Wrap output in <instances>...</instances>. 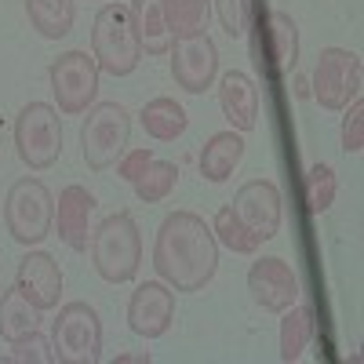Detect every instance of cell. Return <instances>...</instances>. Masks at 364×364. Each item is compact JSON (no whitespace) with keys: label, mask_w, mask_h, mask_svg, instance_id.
<instances>
[{"label":"cell","mask_w":364,"mask_h":364,"mask_svg":"<svg viewBox=\"0 0 364 364\" xmlns=\"http://www.w3.org/2000/svg\"><path fill=\"white\" fill-rule=\"evenodd\" d=\"M15 288L41 314L58 310V302H63V269L48 252H26L15 266Z\"/></svg>","instance_id":"cell-14"},{"label":"cell","mask_w":364,"mask_h":364,"mask_svg":"<svg viewBox=\"0 0 364 364\" xmlns=\"http://www.w3.org/2000/svg\"><path fill=\"white\" fill-rule=\"evenodd\" d=\"M91 55L102 73L109 77H128L142 63V44L135 33L132 11L124 4H102L91 26Z\"/></svg>","instance_id":"cell-3"},{"label":"cell","mask_w":364,"mask_h":364,"mask_svg":"<svg viewBox=\"0 0 364 364\" xmlns=\"http://www.w3.org/2000/svg\"><path fill=\"white\" fill-rule=\"evenodd\" d=\"M128 11H132V22H135L142 55H154V58L168 55L171 33H168V22H164V0H132Z\"/></svg>","instance_id":"cell-18"},{"label":"cell","mask_w":364,"mask_h":364,"mask_svg":"<svg viewBox=\"0 0 364 364\" xmlns=\"http://www.w3.org/2000/svg\"><path fill=\"white\" fill-rule=\"evenodd\" d=\"M339 142H343L346 154H360V149H364V102H360V99H353V102L346 106Z\"/></svg>","instance_id":"cell-30"},{"label":"cell","mask_w":364,"mask_h":364,"mask_svg":"<svg viewBox=\"0 0 364 364\" xmlns=\"http://www.w3.org/2000/svg\"><path fill=\"white\" fill-rule=\"evenodd\" d=\"M211 233H215V240H219L223 248H230L233 255H255V252H259V240L237 223V215H233V208H230V204H223V208L215 211Z\"/></svg>","instance_id":"cell-26"},{"label":"cell","mask_w":364,"mask_h":364,"mask_svg":"<svg viewBox=\"0 0 364 364\" xmlns=\"http://www.w3.org/2000/svg\"><path fill=\"white\" fill-rule=\"evenodd\" d=\"M219 109L233 132H252L259 124V87L245 70H230L219 77Z\"/></svg>","instance_id":"cell-16"},{"label":"cell","mask_w":364,"mask_h":364,"mask_svg":"<svg viewBox=\"0 0 364 364\" xmlns=\"http://www.w3.org/2000/svg\"><path fill=\"white\" fill-rule=\"evenodd\" d=\"M4 226L15 245L33 248L55 230V197L41 178L22 175L4 197Z\"/></svg>","instance_id":"cell-5"},{"label":"cell","mask_w":364,"mask_h":364,"mask_svg":"<svg viewBox=\"0 0 364 364\" xmlns=\"http://www.w3.org/2000/svg\"><path fill=\"white\" fill-rule=\"evenodd\" d=\"M360 87H364V63L357 51L324 48L317 55L310 95L321 102V109H346L353 99H360Z\"/></svg>","instance_id":"cell-9"},{"label":"cell","mask_w":364,"mask_h":364,"mask_svg":"<svg viewBox=\"0 0 364 364\" xmlns=\"http://www.w3.org/2000/svg\"><path fill=\"white\" fill-rule=\"evenodd\" d=\"M8 360H18V364H55L51 339L41 336V328H37V331H29V336H22V339L11 343Z\"/></svg>","instance_id":"cell-29"},{"label":"cell","mask_w":364,"mask_h":364,"mask_svg":"<svg viewBox=\"0 0 364 364\" xmlns=\"http://www.w3.org/2000/svg\"><path fill=\"white\" fill-rule=\"evenodd\" d=\"M248 291H252V299L259 302V306L269 310V314H284L291 302H299V295H302L295 269L284 259H277V255H266V259L252 262V269H248Z\"/></svg>","instance_id":"cell-12"},{"label":"cell","mask_w":364,"mask_h":364,"mask_svg":"<svg viewBox=\"0 0 364 364\" xmlns=\"http://www.w3.org/2000/svg\"><path fill=\"white\" fill-rule=\"evenodd\" d=\"M237 223L245 226L259 245L277 237L281 230V219H284V200H281V190L273 178H252L237 190V197L230 200Z\"/></svg>","instance_id":"cell-10"},{"label":"cell","mask_w":364,"mask_h":364,"mask_svg":"<svg viewBox=\"0 0 364 364\" xmlns=\"http://www.w3.org/2000/svg\"><path fill=\"white\" fill-rule=\"evenodd\" d=\"M175 321V288L164 281H146L128 299V328L142 339H161Z\"/></svg>","instance_id":"cell-13"},{"label":"cell","mask_w":364,"mask_h":364,"mask_svg":"<svg viewBox=\"0 0 364 364\" xmlns=\"http://www.w3.org/2000/svg\"><path fill=\"white\" fill-rule=\"evenodd\" d=\"M295 95L306 99V95H310V84H306V80H295Z\"/></svg>","instance_id":"cell-33"},{"label":"cell","mask_w":364,"mask_h":364,"mask_svg":"<svg viewBox=\"0 0 364 364\" xmlns=\"http://www.w3.org/2000/svg\"><path fill=\"white\" fill-rule=\"evenodd\" d=\"M91 266L106 284H128L142 266V237L132 211H113L106 215L87 240Z\"/></svg>","instance_id":"cell-2"},{"label":"cell","mask_w":364,"mask_h":364,"mask_svg":"<svg viewBox=\"0 0 364 364\" xmlns=\"http://www.w3.org/2000/svg\"><path fill=\"white\" fill-rule=\"evenodd\" d=\"M175 182H178V168H175L171 161H157V157H154V161L146 164V171L132 182V186H135V197H139L142 204H161V200L171 197Z\"/></svg>","instance_id":"cell-25"},{"label":"cell","mask_w":364,"mask_h":364,"mask_svg":"<svg viewBox=\"0 0 364 364\" xmlns=\"http://www.w3.org/2000/svg\"><path fill=\"white\" fill-rule=\"evenodd\" d=\"M91 211H95V197H91L84 186H66L58 193L55 204V230L58 240L70 248V252H87V240H91Z\"/></svg>","instance_id":"cell-15"},{"label":"cell","mask_w":364,"mask_h":364,"mask_svg":"<svg viewBox=\"0 0 364 364\" xmlns=\"http://www.w3.org/2000/svg\"><path fill=\"white\" fill-rule=\"evenodd\" d=\"M149 360H154L149 353H117L113 364H149Z\"/></svg>","instance_id":"cell-32"},{"label":"cell","mask_w":364,"mask_h":364,"mask_svg":"<svg viewBox=\"0 0 364 364\" xmlns=\"http://www.w3.org/2000/svg\"><path fill=\"white\" fill-rule=\"evenodd\" d=\"M223 29L237 41V37H248V29L255 22V0H211Z\"/></svg>","instance_id":"cell-28"},{"label":"cell","mask_w":364,"mask_h":364,"mask_svg":"<svg viewBox=\"0 0 364 364\" xmlns=\"http://www.w3.org/2000/svg\"><path fill=\"white\" fill-rule=\"evenodd\" d=\"M171 80L175 87H182L186 95H204L219 77V48L208 33H193V37H175L171 48Z\"/></svg>","instance_id":"cell-11"},{"label":"cell","mask_w":364,"mask_h":364,"mask_svg":"<svg viewBox=\"0 0 364 364\" xmlns=\"http://www.w3.org/2000/svg\"><path fill=\"white\" fill-rule=\"evenodd\" d=\"M208 18H211V0H164V22L171 41L208 33Z\"/></svg>","instance_id":"cell-24"},{"label":"cell","mask_w":364,"mask_h":364,"mask_svg":"<svg viewBox=\"0 0 364 364\" xmlns=\"http://www.w3.org/2000/svg\"><path fill=\"white\" fill-rule=\"evenodd\" d=\"M15 154L29 171H48L63 157V117L48 102H29L15 117Z\"/></svg>","instance_id":"cell-7"},{"label":"cell","mask_w":364,"mask_h":364,"mask_svg":"<svg viewBox=\"0 0 364 364\" xmlns=\"http://www.w3.org/2000/svg\"><path fill=\"white\" fill-rule=\"evenodd\" d=\"M132 113L120 102H95L80 124V157L91 171H109L128 154Z\"/></svg>","instance_id":"cell-4"},{"label":"cell","mask_w":364,"mask_h":364,"mask_svg":"<svg viewBox=\"0 0 364 364\" xmlns=\"http://www.w3.org/2000/svg\"><path fill=\"white\" fill-rule=\"evenodd\" d=\"M99 63L95 55H87L80 48L63 51L48 66V80H51V95H55V109L63 117H80L95 106L99 99Z\"/></svg>","instance_id":"cell-8"},{"label":"cell","mask_w":364,"mask_h":364,"mask_svg":"<svg viewBox=\"0 0 364 364\" xmlns=\"http://www.w3.org/2000/svg\"><path fill=\"white\" fill-rule=\"evenodd\" d=\"M51 350L58 364H99L102 360V321L91 302H66L51 321Z\"/></svg>","instance_id":"cell-6"},{"label":"cell","mask_w":364,"mask_h":364,"mask_svg":"<svg viewBox=\"0 0 364 364\" xmlns=\"http://www.w3.org/2000/svg\"><path fill=\"white\" fill-rule=\"evenodd\" d=\"M245 161V135L240 132H215L208 142H204V149H200V157H197V168H200V175L208 178V182H226L230 175H233V168Z\"/></svg>","instance_id":"cell-17"},{"label":"cell","mask_w":364,"mask_h":364,"mask_svg":"<svg viewBox=\"0 0 364 364\" xmlns=\"http://www.w3.org/2000/svg\"><path fill=\"white\" fill-rule=\"evenodd\" d=\"M154 269L175 291H204L219 269V240L197 211H171L154 240Z\"/></svg>","instance_id":"cell-1"},{"label":"cell","mask_w":364,"mask_h":364,"mask_svg":"<svg viewBox=\"0 0 364 364\" xmlns=\"http://www.w3.org/2000/svg\"><path fill=\"white\" fill-rule=\"evenodd\" d=\"M336 193H339L336 168L324 164V161L310 164V171H306V208L314 215H324V211L336 204Z\"/></svg>","instance_id":"cell-27"},{"label":"cell","mask_w":364,"mask_h":364,"mask_svg":"<svg viewBox=\"0 0 364 364\" xmlns=\"http://www.w3.org/2000/svg\"><path fill=\"white\" fill-rule=\"evenodd\" d=\"M314 306L310 302H291L281 317V360L295 364L302 353H306L310 339H314Z\"/></svg>","instance_id":"cell-22"},{"label":"cell","mask_w":364,"mask_h":364,"mask_svg":"<svg viewBox=\"0 0 364 364\" xmlns=\"http://www.w3.org/2000/svg\"><path fill=\"white\" fill-rule=\"evenodd\" d=\"M266 26H269V70L281 77L299 63V26L288 11H269Z\"/></svg>","instance_id":"cell-21"},{"label":"cell","mask_w":364,"mask_h":364,"mask_svg":"<svg viewBox=\"0 0 364 364\" xmlns=\"http://www.w3.org/2000/svg\"><path fill=\"white\" fill-rule=\"evenodd\" d=\"M26 18L44 41H63L73 33L77 4L73 0H26Z\"/></svg>","instance_id":"cell-20"},{"label":"cell","mask_w":364,"mask_h":364,"mask_svg":"<svg viewBox=\"0 0 364 364\" xmlns=\"http://www.w3.org/2000/svg\"><path fill=\"white\" fill-rule=\"evenodd\" d=\"M0 128H4V124H0Z\"/></svg>","instance_id":"cell-34"},{"label":"cell","mask_w":364,"mask_h":364,"mask_svg":"<svg viewBox=\"0 0 364 364\" xmlns=\"http://www.w3.org/2000/svg\"><path fill=\"white\" fill-rule=\"evenodd\" d=\"M41 328V310L29 302L18 288H8L0 295V339L4 343H15L29 331Z\"/></svg>","instance_id":"cell-23"},{"label":"cell","mask_w":364,"mask_h":364,"mask_svg":"<svg viewBox=\"0 0 364 364\" xmlns=\"http://www.w3.org/2000/svg\"><path fill=\"white\" fill-rule=\"evenodd\" d=\"M139 120H142L146 135L154 139V142H175L182 132L190 128V117H186V109H182L175 99H168V95L149 99V102L139 109Z\"/></svg>","instance_id":"cell-19"},{"label":"cell","mask_w":364,"mask_h":364,"mask_svg":"<svg viewBox=\"0 0 364 364\" xmlns=\"http://www.w3.org/2000/svg\"><path fill=\"white\" fill-rule=\"evenodd\" d=\"M149 161H154V149H149V146H139V149H128V154L120 157L113 168H117V175L124 178V182H135V178L146 171Z\"/></svg>","instance_id":"cell-31"}]
</instances>
